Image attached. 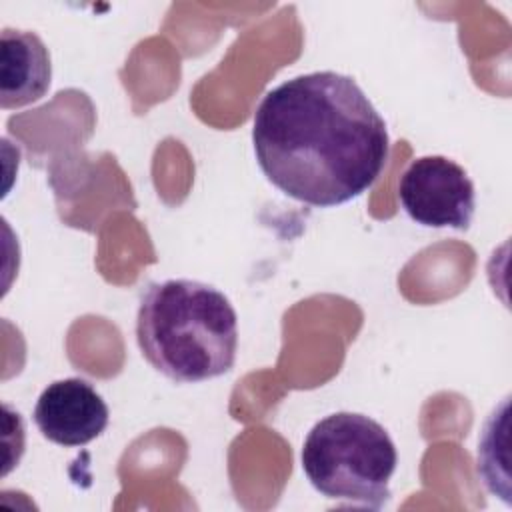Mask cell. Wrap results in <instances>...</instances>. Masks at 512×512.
<instances>
[{
  "instance_id": "1",
  "label": "cell",
  "mask_w": 512,
  "mask_h": 512,
  "mask_svg": "<svg viewBox=\"0 0 512 512\" xmlns=\"http://www.w3.org/2000/svg\"><path fill=\"white\" fill-rule=\"evenodd\" d=\"M252 144L264 176L316 208L364 194L390 156L384 118L354 78L332 70L268 90L254 114Z\"/></svg>"
},
{
  "instance_id": "2",
  "label": "cell",
  "mask_w": 512,
  "mask_h": 512,
  "mask_svg": "<svg viewBox=\"0 0 512 512\" xmlns=\"http://www.w3.org/2000/svg\"><path fill=\"white\" fill-rule=\"evenodd\" d=\"M136 340L148 364L174 382H204L236 360L238 316L212 284L170 278L146 286L136 314Z\"/></svg>"
},
{
  "instance_id": "3",
  "label": "cell",
  "mask_w": 512,
  "mask_h": 512,
  "mask_svg": "<svg viewBox=\"0 0 512 512\" xmlns=\"http://www.w3.org/2000/svg\"><path fill=\"white\" fill-rule=\"evenodd\" d=\"M302 470L328 500L382 508L390 498L396 446L382 424L356 412H336L312 426L302 446Z\"/></svg>"
},
{
  "instance_id": "4",
  "label": "cell",
  "mask_w": 512,
  "mask_h": 512,
  "mask_svg": "<svg viewBox=\"0 0 512 512\" xmlns=\"http://www.w3.org/2000/svg\"><path fill=\"white\" fill-rule=\"evenodd\" d=\"M404 212L428 228L466 230L476 208L474 182L446 156H420L408 164L398 182Z\"/></svg>"
},
{
  "instance_id": "5",
  "label": "cell",
  "mask_w": 512,
  "mask_h": 512,
  "mask_svg": "<svg viewBox=\"0 0 512 512\" xmlns=\"http://www.w3.org/2000/svg\"><path fill=\"white\" fill-rule=\"evenodd\" d=\"M110 420L100 392L84 378L48 384L36 400L34 422L40 434L58 446H84L98 438Z\"/></svg>"
},
{
  "instance_id": "6",
  "label": "cell",
  "mask_w": 512,
  "mask_h": 512,
  "mask_svg": "<svg viewBox=\"0 0 512 512\" xmlns=\"http://www.w3.org/2000/svg\"><path fill=\"white\" fill-rule=\"evenodd\" d=\"M0 108L12 110L40 100L52 82L50 52L30 30H2Z\"/></svg>"
},
{
  "instance_id": "7",
  "label": "cell",
  "mask_w": 512,
  "mask_h": 512,
  "mask_svg": "<svg viewBox=\"0 0 512 512\" xmlns=\"http://www.w3.org/2000/svg\"><path fill=\"white\" fill-rule=\"evenodd\" d=\"M478 474L484 486L510 504L508 480V398L488 416L478 440Z\"/></svg>"
}]
</instances>
